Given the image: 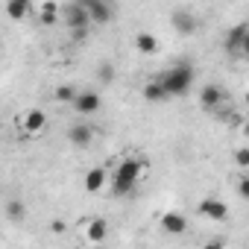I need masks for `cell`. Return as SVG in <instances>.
<instances>
[{"label":"cell","instance_id":"2","mask_svg":"<svg viewBox=\"0 0 249 249\" xmlns=\"http://www.w3.org/2000/svg\"><path fill=\"white\" fill-rule=\"evenodd\" d=\"M159 82L167 91V97H182V94H188V88L194 82V68L188 62H179L176 68H170L167 73H161Z\"/></svg>","mask_w":249,"mask_h":249},{"label":"cell","instance_id":"12","mask_svg":"<svg viewBox=\"0 0 249 249\" xmlns=\"http://www.w3.org/2000/svg\"><path fill=\"white\" fill-rule=\"evenodd\" d=\"M44 126H47V114H44L41 108H30V111H27V117H24V132L38 135Z\"/></svg>","mask_w":249,"mask_h":249},{"label":"cell","instance_id":"16","mask_svg":"<svg viewBox=\"0 0 249 249\" xmlns=\"http://www.w3.org/2000/svg\"><path fill=\"white\" fill-rule=\"evenodd\" d=\"M144 100H150V103H161V100H167V91L161 88L159 79H150V82L144 85Z\"/></svg>","mask_w":249,"mask_h":249},{"label":"cell","instance_id":"26","mask_svg":"<svg viewBox=\"0 0 249 249\" xmlns=\"http://www.w3.org/2000/svg\"><path fill=\"white\" fill-rule=\"evenodd\" d=\"M76 3H82V6H88V3H97V0H76Z\"/></svg>","mask_w":249,"mask_h":249},{"label":"cell","instance_id":"15","mask_svg":"<svg viewBox=\"0 0 249 249\" xmlns=\"http://www.w3.org/2000/svg\"><path fill=\"white\" fill-rule=\"evenodd\" d=\"M85 237H88L91 243H103V240L108 237V223H106V220H91L88 229H85Z\"/></svg>","mask_w":249,"mask_h":249},{"label":"cell","instance_id":"13","mask_svg":"<svg viewBox=\"0 0 249 249\" xmlns=\"http://www.w3.org/2000/svg\"><path fill=\"white\" fill-rule=\"evenodd\" d=\"M106 179H108L106 167H91V170L85 173V191H88V194H97V191L106 185Z\"/></svg>","mask_w":249,"mask_h":249},{"label":"cell","instance_id":"9","mask_svg":"<svg viewBox=\"0 0 249 249\" xmlns=\"http://www.w3.org/2000/svg\"><path fill=\"white\" fill-rule=\"evenodd\" d=\"M85 9H88L91 24H108V21L114 18V12H111V6H108V0H97V3H88Z\"/></svg>","mask_w":249,"mask_h":249},{"label":"cell","instance_id":"14","mask_svg":"<svg viewBox=\"0 0 249 249\" xmlns=\"http://www.w3.org/2000/svg\"><path fill=\"white\" fill-rule=\"evenodd\" d=\"M135 47H138V53H144V56H156V53H159V38H156L153 33H138V36H135Z\"/></svg>","mask_w":249,"mask_h":249},{"label":"cell","instance_id":"23","mask_svg":"<svg viewBox=\"0 0 249 249\" xmlns=\"http://www.w3.org/2000/svg\"><path fill=\"white\" fill-rule=\"evenodd\" d=\"M237 191H240V196H249V179H246V176H240V185H237Z\"/></svg>","mask_w":249,"mask_h":249},{"label":"cell","instance_id":"5","mask_svg":"<svg viewBox=\"0 0 249 249\" xmlns=\"http://www.w3.org/2000/svg\"><path fill=\"white\" fill-rule=\"evenodd\" d=\"M71 106H73V111H79V114H94V111H100L103 100H100L97 91H76V97L71 100Z\"/></svg>","mask_w":249,"mask_h":249},{"label":"cell","instance_id":"4","mask_svg":"<svg viewBox=\"0 0 249 249\" xmlns=\"http://www.w3.org/2000/svg\"><path fill=\"white\" fill-rule=\"evenodd\" d=\"M59 15H65V21H68V27H71V30H88V27H91L88 9H85L82 3H71V6L59 9Z\"/></svg>","mask_w":249,"mask_h":249},{"label":"cell","instance_id":"6","mask_svg":"<svg viewBox=\"0 0 249 249\" xmlns=\"http://www.w3.org/2000/svg\"><path fill=\"white\" fill-rule=\"evenodd\" d=\"M170 27H173L179 36H191V33H196L199 21H196L194 12H188V9H176V12L170 15Z\"/></svg>","mask_w":249,"mask_h":249},{"label":"cell","instance_id":"11","mask_svg":"<svg viewBox=\"0 0 249 249\" xmlns=\"http://www.w3.org/2000/svg\"><path fill=\"white\" fill-rule=\"evenodd\" d=\"M68 138H71L73 147H88L94 141V129L85 126V123H73V126L68 129Z\"/></svg>","mask_w":249,"mask_h":249},{"label":"cell","instance_id":"1","mask_svg":"<svg viewBox=\"0 0 249 249\" xmlns=\"http://www.w3.org/2000/svg\"><path fill=\"white\" fill-rule=\"evenodd\" d=\"M138 176H141V164L135 159H123L117 164V170L111 173V194L114 196H126L135 191L138 185Z\"/></svg>","mask_w":249,"mask_h":249},{"label":"cell","instance_id":"3","mask_svg":"<svg viewBox=\"0 0 249 249\" xmlns=\"http://www.w3.org/2000/svg\"><path fill=\"white\" fill-rule=\"evenodd\" d=\"M226 53H234V56H243L249 50V27L246 24H237L226 33V41H223Z\"/></svg>","mask_w":249,"mask_h":249},{"label":"cell","instance_id":"10","mask_svg":"<svg viewBox=\"0 0 249 249\" xmlns=\"http://www.w3.org/2000/svg\"><path fill=\"white\" fill-rule=\"evenodd\" d=\"M161 229H164L167 234H182V231L188 229V217L179 214V211H167V214L161 217Z\"/></svg>","mask_w":249,"mask_h":249},{"label":"cell","instance_id":"22","mask_svg":"<svg viewBox=\"0 0 249 249\" xmlns=\"http://www.w3.org/2000/svg\"><path fill=\"white\" fill-rule=\"evenodd\" d=\"M234 161H237L240 167H249V150H246V147H240V150L234 153Z\"/></svg>","mask_w":249,"mask_h":249},{"label":"cell","instance_id":"20","mask_svg":"<svg viewBox=\"0 0 249 249\" xmlns=\"http://www.w3.org/2000/svg\"><path fill=\"white\" fill-rule=\"evenodd\" d=\"M114 76H117V71H114V65L106 59V62H100V68H97V79L103 82V85H111L114 82Z\"/></svg>","mask_w":249,"mask_h":249},{"label":"cell","instance_id":"21","mask_svg":"<svg viewBox=\"0 0 249 249\" xmlns=\"http://www.w3.org/2000/svg\"><path fill=\"white\" fill-rule=\"evenodd\" d=\"M53 97H56V100H59V103H71V100H73V97H76V88H73V85H59V88H56V94H53Z\"/></svg>","mask_w":249,"mask_h":249},{"label":"cell","instance_id":"24","mask_svg":"<svg viewBox=\"0 0 249 249\" xmlns=\"http://www.w3.org/2000/svg\"><path fill=\"white\" fill-rule=\"evenodd\" d=\"M73 33V41H85L88 38V30H71Z\"/></svg>","mask_w":249,"mask_h":249},{"label":"cell","instance_id":"17","mask_svg":"<svg viewBox=\"0 0 249 249\" xmlns=\"http://www.w3.org/2000/svg\"><path fill=\"white\" fill-rule=\"evenodd\" d=\"M3 211H6V220H12V223H24V217H27V205L21 199H9Z\"/></svg>","mask_w":249,"mask_h":249},{"label":"cell","instance_id":"8","mask_svg":"<svg viewBox=\"0 0 249 249\" xmlns=\"http://www.w3.org/2000/svg\"><path fill=\"white\" fill-rule=\"evenodd\" d=\"M199 214L208 217V220H214V223H223L229 217V205L220 202V199H202L199 202Z\"/></svg>","mask_w":249,"mask_h":249},{"label":"cell","instance_id":"25","mask_svg":"<svg viewBox=\"0 0 249 249\" xmlns=\"http://www.w3.org/2000/svg\"><path fill=\"white\" fill-rule=\"evenodd\" d=\"M50 231H53V234L65 231V223H62V220H53V223H50Z\"/></svg>","mask_w":249,"mask_h":249},{"label":"cell","instance_id":"7","mask_svg":"<svg viewBox=\"0 0 249 249\" xmlns=\"http://www.w3.org/2000/svg\"><path fill=\"white\" fill-rule=\"evenodd\" d=\"M226 103V91L220 88V85H202V91H199V106L205 108V111H217L220 106Z\"/></svg>","mask_w":249,"mask_h":249},{"label":"cell","instance_id":"18","mask_svg":"<svg viewBox=\"0 0 249 249\" xmlns=\"http://www.w3.org/2000/svg\"><path fill=\"white\" fill-rule=\"evenodd\" d=\"M38 18H41L44 27H53L59 21V6L53 3V0H47V3H41V9H38Z\"/></svg>","mask_w":249,"mask_h":249},{"label":"cell","instance_id":"19","mask_svg":"<svg viewBox=\"0 0 249 249\" xmlns=\"http://www.w3.org/2000/svg\"><path fill=\"white\" fill-rule=\"evenodd\" d=\"M27 12H30V0H9V3H6V15L12 21L27 18Z\"/></svg>","mask_w":249,"mask_h":249}]
</instances>
